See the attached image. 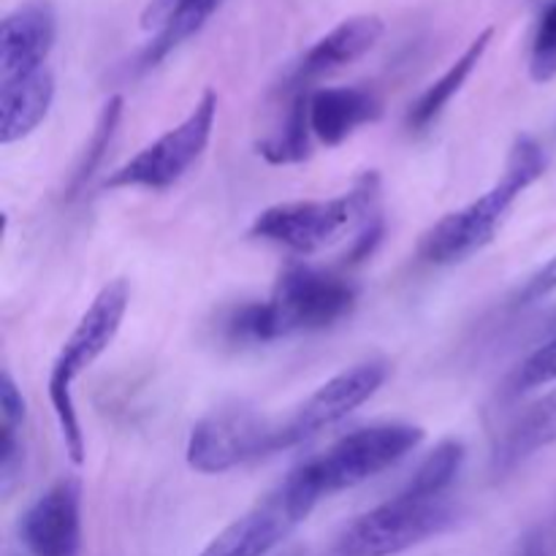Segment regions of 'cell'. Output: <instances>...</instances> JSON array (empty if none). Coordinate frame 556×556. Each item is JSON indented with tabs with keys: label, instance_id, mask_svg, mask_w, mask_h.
<instances>
[{
	"label": "cell",
	"instance_id": "10",
	"mask_svg": "<svg viewBox=\"0 0 556 556\" xmlns=\"http://www.w3.org/2000/svg\"><path fill=\"white\" fill-rule=\"evenodd\" d=\"M386 378H389V364L362 362L326 380L286 424H280L282 448H293V445L315 438L324 429L340 424L356 407H362L369 396L378 394Z\"/></svg>",
	"mask_w": 556,
	"mask_h": 556
},
{
	"label": "cell",
	"instance_id": "14",
	"mask_svg": "<svg viewBox=\"0 0 556 556\" xmlns=\"http://www.w3.org/2000/svg\"><path fill=\"white\" fill-rule=\"evenodd\" d=\"M307 117L315 139L337 147L380 117V101L364 87H318L307 90Z\"/></svg>",
	"mask_w": 556,
	"mask_h": 556
},
{
	"label": "cell",
	"instance_id": "26",
	"mask_svg": "<svg viewBox=\"0 0 556 556\" xmlns=\"http://www.w3.org/2000/svg\"><path fill=\"white\" fill-rule=\"evenodd\" d=\"M0 424H16V427L25 424V400L9 372H3L0 383Z\"/></svg>",
	"mask_w": 556,
	"mask_h": 556
},
{
	"label": "cell",
	"instance_id": "25",
	"mask_svg": "<svg viewBox=\"0 0 556 556\" xmlns=\"http://www.w3.org/2000/svg\"><path fill=\"white\" fill-rule=\"evenodd\" d=\"M554 291H556V255L548 261V264H543L541 269H538L535 275H532L530 280L519 288L514 304L516 307H527V304L543 302V299L552 296Z\"/></svg>",
	"mask_w": 556,
	"mask_h": 556
},
{
	"label": "cell",
	"instance_id": "11",
	"mask_svg": "<svg viewBox=\"0 0 556 556\" xmlns=\"http://www.w3.org/2000/svg\"><path fill=\"white\" fill-rule=\"evenodd\" d=\"M20 538L30 556L81 554V483L60 478L47 489L20 521Z\"/></svg>",
	"mask_w": 556,
	"mask_h": 556
},
{
	"label": "cell",
	"instance_id": "6",
	"mask_svg": "<svg viewBox=\"0 0 556 556\" xmlns=\"http://www.w3.org/2000/svg\"><path fill=\"white\" fill-rule=\"evenodd\" d=\"M456 525V508L448 497L394 494L389 503L358 516L337 541V556H396Z\"/></svg>",
	"mask_w": 556,
	"mask_h": 556
},
{
	"label": "cell",
	"instance_id": "18",
	"mask_svg": "<svg viewBox=\"0 0 556 556\" xmlns=\"http://www.w3.org/2000/svg\"><path fill=\"white\" fill-rule=\"evenodd\" d=\"M492 38H494V27H486V30L478 33V36L470 41V47H467L465 52L451 63V68L421 92V98H418V101L410 106V112H407V125H410L413 130L429 128V125L443 114V109L448 106L451 98L465 87V81L470 79L476 65L483 60Z\"/></svg>",
	"mask_w": 556,
	"mask_h": 556
},
{
	"label": "cell",
	"instance_id": "3",
	"mask_svg": "<svg viewBox=\"0 0 556 556\" xmlns=\"http://www.w3.org/2000/svg\"><path fill=\"white\" fill-rule=\"evenodd\" d=\"M128 302L130 288L125 280L103 286L79 318L76 329L68 334V340L63 342L52 364V372H49V402L54 407L65 448H68L74 465L85 462V434H81L79 416H76L74 380L109 351L123 326L125 313H128Z\"/></svg>",
	"mask_w": 556,
	"mask_h": 556
},
{
	"label": "cell",
	"instance_id": "13",
	"mask_svg": "<svg viewBox=\"0 0 556 556\" xmlns=\"http://www.w3.org/2000/svg\"><path fill=\"white\" fill-rule=\"evenodd\" d=\"M380 36H383V20L375 14L351 16V20L340 22L299 58L288 85L291 90H307L313 81L364 58L380 41Z\"/></svg>",
	"mask_w": 556,
	"mask_h": 556
},
{
	"label": "cell",
	"instance_id": "7",
	"mask_svg": "<svg viewBox=\"0 0 556 556\" xmlns=\"http://www.w3.org/2000/svg\"><path fill=\"white\" fill-rule=\"evenodd\" d=\"M320 503L302 467L288 472L286 481L266 494L253 510L228 525L199 556H266L275 552Z\"/></svg>",
	"mask_w": 556,
	"mask_h": 556
},
{
	"label": "cell",
	"instance_id": "16",
	"mask_svg": "<svg viewBox=\"0 0 556 556\" xmlns=\"http://www.w3.org/2000/svg\"><path fill=\"white\" fill-rule=\"evenodd\" d=\"M52 101L54 76L49 68L0 81V141L14 144L30 136L47 119Z\"/></svg>",
	"mask_w": 556,
	"mask_h": 556
},
{
	"label": "cell",
	"instance_id": "2",
	"mask_svg": "<svg viewBox=\"0 0 556 556\" xmlns=\"http://www.w3.org/2000/svg\"><path fill=\"white\" fill-rule=\"evenodd\" d=\"M546 163L548 161L543 147L535 139H530V136H519L514 150H510L508 163H505L503 177L494 182V188L486 190L472 204L440 217L424 233L421 244H418L421 258L429 261V264L451 266L470 258L478 250L486 248L489 242H494L505 217H508L510 206L519 201V195L527 188H532L543 177Z\"/></svg>",
	"mask_w": 556,
	"mask_h": 556
},
{
	"label": "cell",
	"instance_id": "4",
	"mask_svg": "<svg viewBox=\"0 0 556 556\" xmlns=\"http://www.w3.org/2000/svg\"><path fill=\"white\" fill-rule=\"evenodd\" d=\"M378 174H364L356 188L337 199L286 201L261 212L250 237L280 244L299 255H313L334 244L348 228L378 217Z\"/></svg>",
	"mask_w": 556,
	"mask_h": 556
},
{
	"label": "cell",
	"instance_id": "21",
	"mask_svg": "<svg viewBox=\"0 0 556 556\" xmlns=\"http://www.w3.org/2000/svg\"><path fill=\"white\" fill-rule=\"evenodd\" d=\"M119 117H123V96H112L106 103H103L101 114H98L96 130H92L90 141H87L85 147V155H81L79 166H76L74 172V179H71V188H68L71 195L79 193V190L90 182L96 168L101 166L103 155H106L109 144H112L114 139V130H117L119 125Z\"/></svg>",
	"mask_w": 556,
	"mask_h": 556
},
{
	"label": "cell",
	"instance_id": "1",
	"mask_svg": "<svg viewBox=\"0 0 556 556\" xmlns=\"http://www.w3.org/2000/svg\"><path fill=\"white\" fill-rule=\"evenodd\" d=\"M356 307V288L334 271L288 264L266 302L244 304L226 320V334L239 345H264L291 334H309L340 324Z\"/></svg>",
	"mask_w": 556,
	"mask_h": 556
},
{
	"label": "cell",
	"instance_id": "15",
	"mask_svg": "<svg viewBox=\"0 0 556 556\" xmlns=\"http://www.w3.org/2000/svg\"><path fill=\"white\" fill-rule=\"evenodd\" d=\"M220 3L223 0H150L141 14V27L150 30L152 38L139 54L141 68H152L193 38L220 9Z\"/></svg>",
	"mask_w": 556,
	"mask_h": 556
},
{
	"label": "cell",
	"instance_id": "9",
	"mask_svg": "<svg viewBox=\"0 0 556 556\" xmlns=\"http://www.w3.org/2000/svg\"><path fill=\"white\" fill-rule=\"evenodd\" d=\"M275 451H282L280 427L248 407H226L195 424L185 456L190 470L220 476Z\"/></svg>",
	"mask_w": 556,
	"mask_h": 556
},
{
	"label": "cell",
	"instance_id": "22",
	"mask_svg": "<svg viewBox=\"0 0 556 556\" xmlns=\"http://www.w3.org/2000/svg\"><path fill=\"white\" fill-rule=\"evenodd\" d=\"M530 76L541 85L556 76V0L541 11L530 47Z\"/></svg>",
	"mask_w": 556,
	"mask_h": 556
},
{
	"label": "cell",
	"instance_id": "17",
	"mask_svg": "<svg viewBox=\"0 0 556 556\" xmlns=\"http://www.w3.org/2000/svg\"><path fill=\"white\" fill-rule=\"evenodd\" d=\"M556 443V389L532 402L514 424L503 432L494 448V470H514L538 451Z\"/></svg>",
	"mask_w": 556,
	"mask_h": 556
},
{
	"label": "cell",
	"instance_id": "8",
	"mask_svg": "<svg viewBox=\"0 0 556 556\" xmlns=\"http://www.w3.org/2000/svg\"><path fill=\"white\" fill-rule=\"evenodd\" d=\"M217 117V92L206 90L201 101L195 103L193 112L163 134L161 139L147 144L144 150L136 152L128 163L112 172L106 179V188H147V190H166L190 172L195 161L204 155L206 144L212 139Z\"/></svg>",
	"mask_w": 556,
	"mask_h": 556
},
{
	"label": "cell",
	"instance_id": "12",
	"mask_svg": "<svg viewBox=\"0 0 556 556\" xmlns=\"http://www.w3.org/2000/svg\"><path fill=\"white\" fill-rule=\"evenodd\" d=\"M58 38V14L49 0H27L0 25V81L47 68Z\"/></svg>",
	"mask_w": 556,
	"mask_h": 556
},
{
	"label": "cell",
	"instance_id": "20",
	"mask_svg": "<svg viewBox=\"0 0 556 556\" xmlns=\"http://www.w3.org/2000/svg\"><path fill=\"white\" fill-rule=\"evenodd\" d=\"M462 465H465V445L459 440H443L418 465V470L413 472L402 492L413 494V497H445L459 478Z\"/></svg>",
	"mask_w": 556,
	"mask_h": 556
},
{
	"label": "cell",
	"instance_id": "28",
	"mask_svg": "<svg viewBox=\"0 0 556 556\" xmlns=\"http://www.w3.org/2000/svg\"><path fill=\"white\" fill-rule=\"evenodd\" d=\"M552 334H556V315H554V320H552Z\"/></svg>",
	"mask_w": 556,
	"mask_h": 556
},
{
	"label": "cell",
	"instance_id": "23",
	"mask_svg": "<svg viewBox=\"0 0 556 556\" xmlns=\"http://www.w3.org/2000/svg\"><path fill=\"white\" fill-rule=\"evenodd\" d=\"M548 383H556V334L521 362L510 380V394H525Z\"/></svg>",
	"mask_w": 556,
	"mask_h": 556
},
{
	"label": "cell",
	"instance_id": "24",
	"mask_svg": "<svg viewBox=\"0 0 556 556\" xmlns=\"http://www.w3.org/2000/svg\"><path fill=\"white\" fill-rule=\"evenodd\" d=\"M0 489L3 494L14 492L16 483L22 481V470H25V445H22V427L16 424H0Z\"/></svg>",
	"mask_w": 556,
	"mask_h": 556
},
{
	"label": "cell",
	"instance_id": "19",
	"mask_svg": "<svg viewBox=\"0 0 556 556\" xmlns=\"http://www.w3.org/2000/svg\"><path fill=\"white\" fill-rule=\"evenodd\" d=\"M258 152L271 166H291L307 161L313 152V130L307 117V90H293L282 123L258 141Z\"/></svg>",
	"mask_w": 556,
	"mask_h": 556
},
{
	"label": "cell",
	"instance_id": "27",
	"mask_svg": "<svg viewBox=\"0 0 556 556\" xmlns=\"http://www.w3.org/2000/svg\"><path fill=\"white\" fill-rule=\"evenodd\" d=\"M521 556H556L554 543L546 532H538V535L527 538L525 548H521Z\"/></svg>",
	"mask_w": 556,
	"mask_h": 556
},
{
	"label": "cell",
	"instance_id": "5",
	"mask_svg": "<svg viewBox=\"0 0 556 556\" xmlns=\"http://www.w3.org/2000/svg\"><path fill=\"white\" fill-rule=\"evenodd\" d=\"M424 429L413 424H372L348 432L326 454L304 462L302 472L318 497L345 492L380 476L421 445Z\"/></svg>",
	"mask_w": 556,
	"mask_h": 556
}]
</instances>
